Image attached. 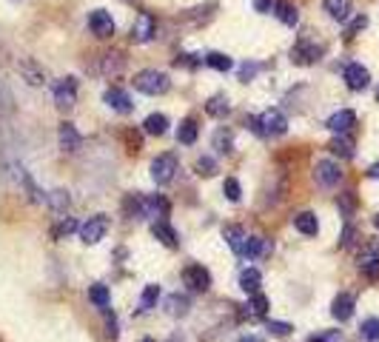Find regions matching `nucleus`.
<instances>
[{"mask_svg":"<svg viewBox=\"0 0 379 342\" xmlns=\"http://www.w3.org/2000/svg\"><path fill=\"white\" fill-rule=\"evenodd\" d=\"M134 88H137V91H143V95L157 98V95H166V91L171 88V80H169V75H166V72L143 69V72H137V75H134Z\"/></svg>","mask_w":379,"mask_h":342,"instance_id":"f257e3e1","label":"nucleus"},{"mask_svg":"<svg viewBox=\"0 0 379 342\" xmlns=\"http://www.w3.org/2000/svg\"><path fill=\"white\" fill-rule=\"evenodd\" d=\"M177 169H180L177 154H160V157L151 163V180H154L157 185H169V182L174 180Z\"/></svg>","mask_w":379,"mask_h":342,"instance_id":"f03ea898","label":"nucleus"},{"mask_svg":"<svg viewBox=\"0 0 379 342\" xmlns=\"http://www.w3.org/2000/svg\"><path fill=\"white\" fill-rule=\"evenodd\" d=\"M257 123H260V137L286 134V129H288V120H286V114H282L279 109H268V111H263V114L257 117Z\"/></svg>","mask_w":379,"mask_h":342,"instance_id":"7ed1b4c3","label":"nucleus"},{"mask_svg":"<svg viewBox=\"0 0 379 342\" xmlns=\"http://www.w3.org/2000/svg\"><path fill=\"white\" fill-rule=\"evenodd\" d=\"M320 57H323V46L311 43V40H297L291 49V63H297V66H311V63H317Z\"/></svg>","mask_w":379,"mask_h":342,"instance_id":"20e7f679","label":"nucleus"},{"mask_svg":"<svg viewBox=\"0 0 379 342\" xmlns=\"http://www.w3.org/2000/svg\"><path fill=\"white\" fill-rule=\"evenodd\" d=\"M109 231V220L106 217H88V223L80 226V240L86 245H98Z\"/></svg>","mask_w":379,"mask_h":342,"instance_id":"39448f33","label":"nucleus"},{"mask_svg":"<svg viewBox=\"0 0 379 342\" xmlns=\"http://www.w3.org/2000/svg\"><path fill=\"white\" fill-rule=\"evenodd\" d=\"M54 103L60 109H72L77 103V80L75 77H63L57 86H54Z\"/></svg>","mask_w":379,"mask_h":342,"instance_id":"423d86ee","label":"nucleus"},{"mask_svg":"<svg viewBox=\"0 0 379 342\" xmlns=\"http://www.w3.org/2000/svg\"><path fill=\"white\" fill-rule=\"evenodd\" d=\"M314 180H317L320 185H325V189H334V185L342 180V171L334 160H320L317 166H314Z\"/></svg>","mask_w":379,"mask_h":342,"instance_id":"0eeeda50","label":"nucleus"},{"mask_svg":"<svg viewBox=\"0 0 379 342\" xmlns=\"http://www.w3.org/2000/svg\"><path fill=\"white\" fill-rule=\"evenodd\" d=\"M342 77H345V86H348L351 91H362L371 83V72L362 63H348L345 72H342Z\"/></svg>","mask_w":379,"mask_h":342,"instance_id":"6e6552de","label":"nucleus"},{"mask_svg":"<svg viewBox=\"0 0 379 342\" xmlns=\"http://www.w3.org/2000/svg\"><path fill=\"white\" fill-rule=\"evenodd\" d=\"M183 279H185V286L192 291H208L211 288V274L203 265H188L183 271Z\"/></svg>","mask_w":379,"mask_h":342,"instance_id":"1a4fd4ad","label":"nucleus"},{"mask_svg":"<svg viewBox=\"0 0 379 342\" xmlns=\"http://www.w3.org/2000/svg\"><path fill=\"white\" fill-rule=\"evenodd\" d=\"M88 29L98 38H111L114 35V20H111V15L109 12H103V9H94L91 15H88Z\"/></svg>","mask_w":379,"mask_h":342,"instance_id":"9d476101","label":"nucleus"},{"mask_svg":"<svg viewBox=\"0 0 379 342\" xmlns=\"http://www.w3.org/2000/svg\"><path fill=\"white\" fill-rule=\"evenodd\" d=\"M154 32H157L154 17H151L148 12L137 15V20H134V26H132V40H134V43H148V40L154 38Z\"/></svg>","mask_w":379,"mask_h":342,"instance_id":"9b49d317","label":"nucleus"},{"mask_svg":"<svg viewBox=\"0 0 379 342\" xmlns=\"http://www.w3.org/2000/svg\"><path fill=\"white\" fill-rule=\"evenodd\" d=\"M17 72H20V77H23L29 86H43V83H46V72L38 66V60H31V57H23V60H20Z\"/></svg>","mask_w":379,"mask_h":342,"instance_id":"f8f14e48","label":"nucleus"},{"mask_svg":"<svg viewBox=\"0 0 379 342\" xmlns=\"http://www.w3.org/2000/svg\"><path fill=\"white\" fill-rule=\"evenodd\" d=\"M103 100H106V106H109V109H114V111H120V114H129V111H134L132 98L125 95L123 88H109L106 95H103Z\"/></svg>","mask_w":379,"mask_h":342,"instance_id":"ddd939ff","label":"nucleus"},{"mask_svg":"<svg viewBox=\"0 0 379 342\" xmlns=\"http://www.w3.org/2000/svg\"><path fill=\"white\" fill-rule=\"evenodd\" d=\"M354 123H357V114H354L351 109H342V111H337V114L328 117L325 126H328L334 134H345V132H351Z\"/></svg>","mask_w":379,"mask_h":342,"instance_id":"4468645a","label":"nucleus"},{"mask_svg":"<svg viewBox=\"0 0 379 342\" xmlns=\"http://www.w3.org/2000/svg\"><path fill=\"white\" fill-rule=\"evenodd\" d=\"M57 137H60V148H63V151H69V154H75V151L80 148V143H83L80 132L75 129V123H63Z\"/></svg>","mask_w":379,"mask_h":342,"instance_id":"2eb2a0df","label":"nucleus"},{"mask_svg":"<svg viewBox=\"0 0 379 342\" xmlns=\"http://www.w3.org/2000/svg\"><path fill=\"white\" fill-rule=\"evenodd\" d=\"M331 314H334V320H339V322L351 320V317H354V297H351V294H339V297L331 302Z\"/></svg>","mask_w":379,"mask_h":342,"instance_id":"dca6fc26","label":"nucleus"},{"mask_svg":"<svg viewBox=\"0 0 379 342\" xmlns=\"http://www.w3.org/2000/svg\"><path fill=\"white\" fill-rule=\"evenodd\" d=\"M323 9L328 12V17L345 23L351 17V0H323Z\"/></svg>","mask_w":379,"mask_h":342,"instance_id":"f3484780","label":"nucleus"},{"mask_svg":"<svg viewBox=\"0 0 379 342\" xmlns=\"http://www.w3.org/2000/svg\"><path fill=\"white\" fill-rule=\"evenodd\" d=\"M294 228H297L300 234H305V237H317V231H320L317 214H311V211L297 214V217H294Z\"/></svg>","mask_w":379,"mask_h":342,"instance_id":"a211bd4d","label":"nucleus"},{"mask_svg":"<svg viewBox=\"0 0 379 342\" xmlns=\"http://www.w3.org/2000/svg\"><path fill=\"white\" fill-rule=\"evenodd\" d=\"M223 237H226V242L231 245V251L242 257V248H245V242H248V234H245L240 226H226Z\"/></svg>","mask_w":379,"mask_h":342,"instance_id":"6ab92c4d","label":"nucleus"},{"mask_svg":"<svg viewBox=\"0 0 379 342\" xmlns=\"http://www.w3.org/2000/svg\"><path fill=\"white\" fill-rule=\"evenodd\" d=\"M151 234L160 240L163 245H169V248H174L177 245V231L166 223V220H154V226H151Z\"/></svg>","mask_w":379,"mask_h":342,"instance_id":"aec40b11","label":"nucleus"},{"mask_svg":"<svg viewBox=\"0 0 379 342\" xmlns=\"http://www.w3.org/2000/svg\"><path fill=\"white\" fill-rule=\"evenodd\" d=\"M359 271H362L365 277H371V279L379 277V248H371V251H365V254L359 257Z\"/></svg>","mask_w":379,"mask_h":342,"instance_id":"412c9836","label":"nucleus"},{"mask_svg":"<svg viewBox=\"0 0 379 342\" xmlns=\"http://www.w3.org/2000/svg\"><path fill=\"white\" fill-rule=\"evenodd\" d=\"M260 283H263V274H260L257 268H245V271L240 274V288H242L245 294H257V291H260Z\"/></svg>","mask_w":379,"mask_h":342,"instance_id":"4be33fe9","label":"nucleus"},{"mask_svg":"<svg viewBox=\"0 0 379 342\" xmlns=\"http://www.w3.org/2000/svg\"><path fill=\"white\" fill-rule=\"evenodd\" d=\"M328 151L337 154V157H342V160H348V157H354V143L345 137V134H337V137L328 143Z\"/></svg>","mask_w":379,"mask_h":342,"instance_id":"5701e85b","label":"nucleus"},{"mask_svg":"<svg viewBox=\"0 0 379 342\" xmlns=\"http://www.w3.org/2000/svg\"><path fill=\"white\" fill-rule=\"evenodd\" d=\"M143 132L146 134H157V137L166 134L169 132V117L166 114H148L146 123H143Z\"/></svg>","mask_w":379,"mask_h":342,"instance_id":"b1692460","label":"nucleus"},{"mask_svg":"<svg viewBox=\"0 0 379 342\" xmlns=\"http://www.w3.org/2000/svg\"><path fill=\"white\" fill-rule=\"evenodd\" d=\"M274 15L286 23V26H297L300 23V12H297V6L294 3H286V0H279L277 3V9H274Z\"/></svg>","mask_w":379,"mask_h":342,"instance_id":"393cba45","label":"nucleus"},{"mask_svg":"<svg viewBox=\"0 0 379 342\" xmlns=\"http://www.w3.org/2000/svg\"><path fill=\"white\" fill-rule=\"evenodd\" d=\"M206 63H208L211 69H217V72L234 69V60H231L229 54H223V52H208V54H206Z\"/></svg>","mask_w":379,"mask_h":342,"instance_id":"a878e982","label":"nucleus"},{"mask_svg":"<svg viewBox=\"0 0 379 342\" xmlns=\"http://www.w3.org/2000/svg\"><path fill=\"white\" fill-rule=\"evenodd\" d=\"M194 140H197V123H194V120H183L180 129H177V143L192 146Z\"/></svg>","mask_w":379,"mask_h":342,"instance_id":"bb28decb","label":"nucleus"},{"mask_svg":"<svg viewBox=\"0 0 379 342\" xmlns=\"http://www.w3.org/2000/svg\"><path fill=\"white\" fill-rule=\"evenodd\" d=\"M214 148H217L219 154H231V148H234V137H231V132H229V129H219V132L214 134Z\"/></svg>","mask_w":379,"mask_h":342,"instance_id":"cd10ccee","label":"nucleus"},{"mask_svg":"<svg viewBox=\"0 0 379 342\" xmlns=\"http://www.w3.org/2000/svg\"><path fill=\"white\" fill-rule=\"evenodd\" d=\"M265 251V240L263 237H248V242H245V248H242V257L245 260H254V257H260Z\"/></svg>","mask_w":379,"mask_h":342,"instance_id":"c85d7f7f","label":"nucleus"},{"mask_svg":"<svg viewBox=\"0 0 379 342\" xmlns=\"http://www.w3.org/2000/svg\"><path fill=\"white\" fill-rule=\"evenodd\" d=\"M206 111H208L211 117H226V114L231 111V106H229V100H226V98H219V95H217V98H211V100L206 103Z\"/></svg>","mask_w":379,"mask_h":342,"instance_id":"c756f323","label":"nucleus"},{"mask_svg":"<svg viewBox=\"0 0 379 342\" xmlns=\"http://www.w3.org/2000/svg\"><path fill=\"white\" fill-rule=\"evenodd\" d=\"M248 308H251V317H265L268 314V297L265 294H251V302H248Z\"/></svg>","mask_w":379,"mask_h":342,"instance_id":"7c9ffc66","label":"nucleus"},{"mask_svg":"<svg viewBox=\"0 0 379 342\" xmlns=\"http://www.w3.org/2000/svg\"><path fill=\"white\" fill-rule=\"evenodd\" d=\"M88 300L94 302V305H98V308H109V288L106 286H91L88 288Z\"/></svg>","mask_w":379,"mask_h":342,"instance_id":"2f4dec72","label":"nucleus"},{"mask_svg":"<svg viewBox=\"0 0 379 342\" xmlns=\"http://www.w3.org/2000/svg\"><path fill=\"white\" fill-rule=\"evenodd\" d=\"M169 314L171 317H185L188 314V300L180 297V294H171L169 297Z\"/></svg>","mask_w":379,"mask_h":342,"instance_id":"473e14b6","label":"nucleus"},{"mask_svg":"<svg viewBox=\"0 0 379 342\" xmlns=\"http://www.w3.org/2000/svg\"><path fill=\"white\" fill-rule=\"evenodd\" d=\"M157 297H160V286H146L143 288V297H140V308L143 311H148V308H154V302H157Z\"/></svg>","mask_w":379,"mask_h":342,"instance_id":"72a5a7b5","label":"nucleus"},{"mask_svg":"<svg viewBox=\"0 0 379 342\" xmlns=\"http://www.w3.org/2000/svg\"><path fill=\"white\" fill-rule=\"evenodd\" d=\"M362 339H368V342H379V320L376 317H368L365 322H362Z\"/></svg>","mask_w":379,"mask_h":342,"instance_id":"f704fd0d","label":"nucleus"},{"mask_svg":"<svg viewBox=\"0 0 379 342\" xmlns=\"http://www.w3.org/2000/svg\"><path fill=\"white\" fill-rule=\"evenodd\" d=\"M75 228H77V223L72 220V217H66V220H60V223L54 226V231H52V237H54V240H63V237H69V234H72Z\"/></svg>","mask_w":379,"mask_h":342,"instance_id":"c9c22d12","label":"nucleus"},{"mask_svg":"<svg viewBox=\"0 0 379 342\" xmlns=\"http://www.w3.org/2000/svg\"><path fill=\"white\" fill-rule=\"evenodd\" d=\"M46 200H49V205H52L54 211H66V208H69V194H66V192H52Z\"/></svg>","mask_w":379,"mask_h":342,"instance_id":"e433bc0d","label":"nucleus"},{"mask_svg":"<svg viewBox=\"0 0 379 342\" xmlns=\"http://www.w3.org/2000/svg\"><path fill=\"white\" fill-rule=\"evenodd\" d=\"M223 194H226L231 203H237V200L242 197V189H240V182H237L234 177H229V180L223 182Z\"/></svg>","mask_w":379,"mask_h":342,"instance_id":"4c0bfd02","label":"nucleus"},{"mask_svg":"<svg viewBox=\"0 0 379 342\" xmlns=\"http://www.w3.org/2000/svg\"><path fill=\"white\" fill-rule=\"evenodd\" d=\"M194 169H197V174H200V177H214V174H217V163H214L211 157H200Z\"/></svg>","mask_w":379,"mask_h":342,"instance_id":"58836bf2","label":"nucleus"},{"mask_svg":"<svg viewBox=\"0 0 379 342\" xmlns=\"http://www.w3.org/2000/svg\"><path fill=\"white\" fill-rule=\"evenodd\" d=\"M368 26V17L365 15H359V17H354V23L348 26V29H345V38H354L357 32H362V29Z\"/></svg>","mask_w":379,"mask_h":342,"instance_id":"ea45409f","label":"nucleus"},{"mask_svg":"<svg viewBox=\"0 0 379 342\" xmlns=\"http://www.w3.org/2000/svg\"><path fill=\"white\" fill-rule=\"evenodd\" d=\"M268 331H271V334H277V336H288L294 328H291L288 322H277V320H268Z\"/></svg>","mask_w":379,"mask_h":342,"instance_id":"a19ab883","label":"nucleus"},{"mask_svg":"<svg viewBox=\"0 0 379 342\" xmlns=\"http://www.w3.org/2000/svg\"><path fill=\"white\" fill-rule=\"evenodd\" d=\"M308 342H342V334L339 331H323L317 336H311Z\"/></svg>","mask_w":379,"mask_h":342,"instance_id":"79ce46f5","label":"nucleus"},{"mask_svg":"<svg viewBox=\"0 0 379 342\" xmlns=\"http://www.w3.org/2000/svg\"><path fill=\"white\" fill-rule=\"evenodd\" d=\"M260 69H263L260 63H245V66H240V80H242V83H248V80L254 77Z\"/></svg>","mask_w":379,"mask_h":342,"instance_id":"37998d69","label":"nucleus"},{"mask_svg":"<svg viewBox=\"0 0 379 342\" xmlns=\"http://www.w3.org/2000/svg\"><path fill=\"white\" fill-rule=\"evenodd\" d=\"M0 111H12V95L3 83H0Z\"/></svg>","mask_w":379,"mask_h":342,"instance_id":"c03bdc74","label":"nucleus"},{"mask_svg":"<svg viewBox=\"0 0 379 342\" xmlns=\"http://www.w3.org/2000/svg\"><path fill=\"white\" fill-rule=\"evenodd\" d=\"M277 3H279V0H254V9H257L260 15H268V12L277 9Z\"/></svg>","mask_w":379,"mask_h":342,"instance_id":"a18cd8bd","label":"nucleus"},{"mask_svg":"<svg viewBox=\"0 0 379 342\" xmlns=\"http://www.w3.org/2000/svg\"><path fill=\"white\" fill-rule=\"evenodd\" d=\"M354 234H357V231H354V226H348V228H345V231H342V240H339V242H342L345 248H348V245L354 242Z\"/></svg>","mask_w":379,"mask_h":342,"instance_id":"49530a36","label":"nucleus"},{"mask_svg":"<svg viewBox=\"0 0 379 342\" xmlns=\"http://www.w3.org/2000/svg\"><path fill=\"white\" fill-rule=\"evenodd\" d=\"M368 177H371V180H379V163H373V166L368 169Z\"/></svg>","mask_w":379,"mask_h":342,"instance_id":"de8ad7c7","label":"nucleus"},{"mask_svg":"<svg viewBox=\"0 0 379 342\" xmlns=\"http://www.w3.org/2000/svg\"><path fill=\"white\" fill-rule=\"evenodd\" d=\"M237 342H263L260 336H254V334H245V336H240Z\"/></svg>","mask_w":379,"mask_h":342,"instance_id":"09e8293b","label":"nucleus"},{"mask_svg":"<svg viewBox=\"0 0 379 342\" xmlns=\"http://www.w3.org/2000/svg\"><path fill=\"white\" fill-rule=\"evenodd\" d=\"M373 226H376V228H379V214H376V217H373Z\"/></svg>","mask_w":379,"mask_h":342,"instance_id":"8fccbe9b","label":"nucleus"},{"mask_svg":"<svg viewBox=\"0 0 379 342\" xmlns=\"http://www.w3.org/2000/svg\"><path fill=\"white\" fill-rule=\"evenodd\" d=\"M140 342H154V339H148V336H146V339H140Z\"/></svg>","mask_w":379,"mask_h":342,"instance_id":"3c124183","label":"nucleus"},{"mask_svg":"<svg viewBox=\"0 0 379 342\" xmlns=\"http://www.w3.org/2000/svg\"><path fill=\"white\" fill-rule=\"evenodd\" d=\"M376 100H379V88H376Z\"/></svg>","mask_w":379,"mask_h":342,"instance_id":"603ef678","label":"nucleus"}]
</instances>
